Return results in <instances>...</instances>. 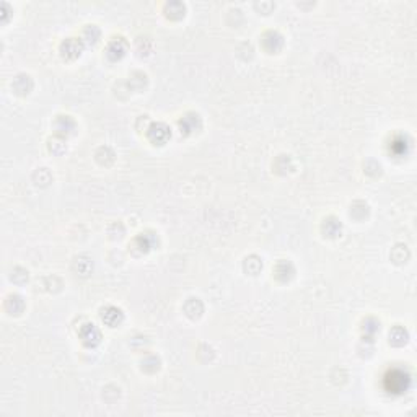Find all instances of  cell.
Here are the masks:
<instances>
[{"mask_svg": "<svg viewBox=\"0 0 417 417\" xmlns=\"http://www.w3.org/2000/svg\"><path fill=\"white\" fill-rule=\"evenodd\" d=\"M409 386V375L404 373L403 370H393L391 373L386 375V390L390 393L400 394L407 390Z\"/></svg>", "mask_w": 417, "mask_h": 417, "instance_id": "6da1fadb", "label": "cell"}, {"mask_svg": "<svg viewBox=\"0 0 417 417\" xmlns=\"http://www.w3.org/2000/svg\"><path fill=\"white\" fill-rule=\"evenodd\" d=\"M80 334H82V341L85 342L87 346H96L100 342V337H101L100 331L95 324H85V326L82 328Z\"/></svg>", "mask_w": 417, "mask_h": 417, "instance_id": "7a4b0ae2", "label": "cell"}, {"mask_svg": "<svg viewBox=\"0 0 417 417\" xmlns=\"http://www.w3.org/2000/svg\"><path fill=\"white\" fill-rule=\"evenodd\" d=\"M82 52V41L80 39H75V38H70L67 39L66 43L62 44V55L67 59H73L80 55Z\"/></svg>", "mask_w": 417, "mask_h": 417, "instance_id": "3957f363", "label": "cell"}, {"mask_svg": "<svg viewBox=\"0 0 417 417\" xmlns=\"http://www.w3.org/2000/svg\"><path fill=\"white\" fill-rule=\"evenodd\" d=\"M150 138L155 142V144H163L168 141L170 137V129L166 127L165 124H153L150 127V132H148Z\"/></svg>", "mask_w": 417, "mask_h": 417, "instance_id": "277c9868", "label": "cell"}, {"mask_svg": "<svg viewBox=\"0 0 417 417\" xmlns=\"http://www.w3.org/2000/svg\"><path fill=\"white\" fill-rule=\"evenodd\" d=\"M101 318H103V321L108 324V326H116V324L121 323L123 320V313L121 310H117L114 307H108L106 310H103V313H101Z\"/></svg>", "mask_w": 417, "mask_h": 417, "instance_id": "5b68a950", "label": "cell"}, {"mask_svg": "<svg viewBox=\"0 0 417 417\" xmlns=\"http://www.w3.org/2000/svg\"><path fill=\"white\" fill-rule=\"evenodd\" d=\"M126 52V43L123 39H113L108 46V55L111 59H119L123 57Z\"/></svg>", "mask_w": 417, "mask_h": 417, "instance_id": "8992f818", "label": "cell"}]
</instances>
